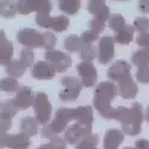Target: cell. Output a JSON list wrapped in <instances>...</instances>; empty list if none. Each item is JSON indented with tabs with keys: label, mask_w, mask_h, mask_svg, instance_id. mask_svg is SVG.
<instances>
[{
	"label": "cell",
	"mask_w": 149,
	"mask_h": 149,
	"mask_svg": "<svg viewBox=\"0 0 149 149\" xmlns=\"http://www.w3.org/2000/svg\"><path fill=\"white\" fill-rule=\"evenodd\" d=\"M19 57H20V61L23 62L24 66L25 67H31L32 63H33V60H35V54L32 52V49L24 48V49L20 50Z\"/></svg>",
	"instance_id": "cell-34"
},
{
	"label": "cell",
	"mask_w": 149,
	"mask_h": 149,
	"mask_svg": "<svg viewBox=\"0 0 149 149\" xmlns=\"http://www.w3.org/2000/svg\"><path fill=\"white\" fill-rule=\"evenodd\" d=\"M115 38L111 36H103L98 44V62L106 65L115 56Z\"/></svg>",
	"instance_id": "cell-13"
},
{
	"label": "cell",
	"mask_w": 149,
	"mask_h": 149,
	"mask_svg": "<svg viewBox=\"0 0 149 149\" xmlns=\"http://www.w3.org/2000/svg\"><path fill=\"white\" fill-rule=\"evenodd\" d=\"M140 33H146L149 31V18L147 17H136L134 19V25H132Z\"/></svg>",
	"instance_id": "cell-35"
},
{
	"label": "cell",
	"mask_w": 149,
	"mask_h": 149,
	"mask_svg": "<svg viewBox=\"0 0 149 149\" xmlns=\"http://www.w3.org/2000/svg\"><path fill=\"white\" fill-rule=\"evenodd\" d=\"M87 24H88L90 30L97 31V32H99V33L103 32V30L105 29V23H102V22H99V20H97V19H94V18L90 19Z\"/></svg>",
	"instance_id": "cell-40"
},
{
	"label": "cell",
	"mask_w": 149,
	"mask_h": 149,
	"mask_svg": "<svg viewBox=\"0 0 149 149\" xmlns=\"http://www.w3.org/2000/svg\"><path fill=\"white\" fill-rule=\"evenodd\" d=\"M13 56V44L5 36V31H0V63L1 66H7L12 61Z\"/></svg>",
	"instance_id": "cell-20"
},
{
	"label": "cell",
	"mask_w": 149,
	"mask_h": 149,
	"mask_svg": "<svg viewBox=\"0 0 149 149\" xmlns=\"http://www.w3.org/2000/svg\"><path fill=\"white\" fill-rule=\"evenodd\" d=\"M87 11L93 16L94 19L105 24L111 16L109 6L103 0H90L87 3Z\"/></svg>",
	"instance_id": "cell-15"
},
{
	"label": "cell",
	"mask_w": 149,
	"mask_h": 149,
	"mask_svg": "<svg viewBox=\"0 0 149 149\" xmlns=\"http://www.w3.org/2000/svg\"><path fill=\"white\" fill-rule=\"evenodd\" d=\"M131 66L125 60H118L111 66L107 70V77L111 81H116L117 84L128 75H130Z\"/></svg>",
	"instance_id": "cell-17"
},
{
	"label": "cell",
	"mask_w": 149,
	"mask_h": 149,
	"mask_svg": "<svg viewBox=\"0 0 149 149\" xmlns=\"http://www.w3.org/2000/svg\"><path fill=\"white\" fill-rule=\"evenodd\" d=\"M124 149H135V148H132V147H125Z\"/></svg>",
	"instance_id": "cell-47"
},
{
	"label": "cell",
	"mask_w": 149,
	"mask_h": 149,
	"mask_svg": "<svg viewBox=\"0 0 149 149\" xmlns=\"http://www.w3.org/2000/svg\"><path fill=\"white\" fill-rule=\"evenodd\" d=\"M124 141V132L116 129L111 128L109 129L104 135V149H118L119 144Z\"/></svg>",
	"instance_id": "cell-21"
},
{
	"label": "cell",
	"mask_w": 149,
	"mask_h": 149,
	"mask_svg": "<svg viewBox=\"0 0 149 149\" xmlns=\"http://www.w3.org/2000/svg\"><path fill=\"white\" fill-rule=\"evenodd\" d=\"M77 72L84 87H93L98 80V72L94 65L90 61H82L77 66Z\"/></svg>",
	"instance_id": "cell-12"
},
{
	"label": "cell",
	"mask_w": 149,
	"mask_h": 149,
	"mask_svg": "<svg viewBox=\"0 0 149 149\" xmlns=\"http://www.w3.org/2000/svg\"><path fill=\"white\" fill-rule=\"evenodd\" d=\"M35 97L33 90L29 86H19L18 91L16 92L15 97V103L19 110H26L35 103Z\"/></svg>",
	"instance_id": "cell-16"
},
{
	"label": "cell",
	"mask_w": 149,
	"mask_h": 149,
	"mask_svg": "<svg viewBox=\"0 0 149 149\" xmlns=\"http://www.w3.org/2000/svg\"><path fill=\"white\" fill-rule=\"evenodd\" d=\"M17 11H18L17 3H12V1L0 3V15H1L3 18H13Z\"/></svg>",
	"instance_id": "cell-30"
},
{
	"label": "cell",
	"mask_w": 149,
	"mask_h": 149,
	"mask_svg": "<svg viewBox=\"0 0 149 149\" xmlns=\"http://www.w3.org/2000/svg\"><path fill=\"white\" fill-rule=\"evenodd\" d=\"M48 146L50 149H67V142L65 141V139H61L58 136L53 139L48 143Z\"/></svg>",
	"instance_id": "cell-39"
},
{
	"label": "cell",
	"mask_w": 149,
	"mask_h": 149,
	"mask_svg": "<svg viewBox=\"0 0 149 149\" xmlns=\"http://www.w3.org/2000/svg\"><path fill=\"white\" fill-rule=\"evenodd\" d=\"M57 6L60 8V11H62L65 15H77L80 7H81V3L80 0H60L57 3Z\"/></svg>",
	"instance_id": "cell-23"
},
{
	"label": "cell",
	"mask_w": 149,
	"mask_h": 149,
	"mask_svg": "<svg viewBox=\"0 0 149 149\" xmlns=\"http://www.w3.org/2000/svg\"><path fill=\"white\" fill-rule=\"evenodd\" d=\"M134 32H135V28L131 25H127L122 31L117 32L115 35V42L120 44V45H128L129 43H131L134 41Z\"/></svg>",
	"instance_id": "cell-24"
},
{
	"label": "cell",
	"mask_w": 149,
	"mask_h": 149,
	"mask_svg": "<svg viewBox=\"0 0 149 149\" xmlns=\"http://www.w3.org/2000/svg\"><path fill=\"white\" fill-rule=\"evenodd\" d=\"M36 24L41 28L50 29L55 32H63L69 25V19L67 16L50 17L49 15H36Z\"/></svg>",
	"instance_id": "cell-6"
},
{
	"label": "cell",
	"mask_w": 149,
	"mask_h": 149,
	"mask_svg": "<svg viewBox=\"0 0 149 149\" xmlns=\"http://www.w3.org/2000/svg\"><path fill=\"white\" fill-rule=\"evenodd\" d=\"M135 149H149V141L148 140H144V139H141V140H137L135 142Z\"/></svg>",
	"instance_id": "cell-43"
},
{
	"label": "cell",
	"mask_w": 149,
	"mask_h": 149,
	"mask_svg": "<svg viewBox=\"0 0 149 149\" xmlns=\"http://www.w3.org/2000/svg\"><path fill=\"white\" fill-rule=\"evenodd\" d=\"M0 146L1 148H10V149H28L31 146V141L29 136L24 132H18L13 135L1 134L0 136Z\"/></svg>",
	"instance_id": "cell-10"
},
{
	"label": "cell",
	"mask_w": 149,
	"mask_h": 149,
	"mask_svg": "<svg viewBox=\"0 0 149 149\" xmlns=\"http://www.w3.org/2000/svg\"><path fill=\"white\" fill-rule=\"evenodd\" d=\"M17 8L20 15H30L31 12H36L37 15H50L53 4L48 0H19Z\"/></svg>",
	"instance_id": "cell-5"
},
{
	"label": "cell",
	"mask_w": 149,
	"mask_h": 149,
	"mask_svg": "<svg viewBox=\"0 0 149 149\" xmlns=\"http://www.w3.org/2000/svg\"><path fill=\"white\" fill-rule=\"evenodd\" d=\"M119 94L118 86L112 81H104L99 84L94 90L93 106L105 119H115L116 107L111 105V102Z\"/></svg>",
	"instance_id": "cell-1"
},
{
	"label": "cell",
	"mask_w": 149,
	"mask_h": 149,
	"mask_svg": "<svg viewBox=\"0 0 149 149\" xmlns=\"http://www.w3.org/2000/svg\"><path fill=\"white\" fill-rule=\"evenodd\" d=\"M118 92L119 95L124 99H134L137 95L139 92V86L136 81L132 79L131 74L125 78H123L118 82Z\"/></svg>",
	"instance_id": "cell-18"
},
{
	"label": "cell",
	"mask_w": 149,
	"mask_h": 149,
	"mask_svg": "<svg viewBox=\"0 0 149 149\" xmlns=\"http://www.w3.org/2000/svg\"><path fill=\"white\" fill-rule=\"evenodd\" d=\"M44 58L45 61L50 62L56 69V72H60V73L66 72L72 66V57L68 54L56 50V49L47 50L44 54Z\"/></svg>",
	"instance_id": "cell-11"
},
{
	"label": "cell",
	"mask_w": 149,
	"mask_h": 149,
	"mask_svg": "<svg viewBox=\"0 0 149 149\" xmlns=\"http://www.w3.org/2000/svg\"><path fill=\"white\" fill-rule=\"evenodd\" d=\"M57 42L56 36L50 32V31H47L43 33V48L47 49V50H50V49H54L55 44Z\"/></svg>",
	"instance_id": "cell-36"
},
{
	"label": "cell",
	"mask_w": 149,
	"mask_h": 149,
	"mask_svg": "<svg viewBox=\"0 0 149 149\" xmlns=\"http://www.w3.org/2000/svg\"><path fill=\"white\" fill-rule=\"evenodd\" d=\"M73 120V109L68 107H58L53 122L49 124V128L53 131L55 136H58L62 131H66V129L69 127V122Z\"/></svg>",
	"instance_id": "cell-7"
},
{
	"label": "cell",
	"mask_w": 149,
	"mask_h": 149,
	"mask_svg": "<svg viewBox=\"0 0 149 149\" xmlns=\"http://www.w3.org/2000/svg\"><path fill=\"white\" fill-rule=\"evenodd\" d=\"M98 143H99L98 135L91 134L84 141H81L79 144H77L75 149H98Z\"/></svg>",
	"instance_id": "cell-33"
},
{
	"label": "cell",
	"mask_w": 149,
	"mask_h": 149,
	"mask_svg": "<svg viewBox=\"0 0 149 149\" xmlns=\"http://www.w3.org/2000/svg\"><path fill=\"white\" fill-rule=\"evenodd\" d=\"M11 125H12V118L6 117V116H0V129H1V134L7 132Z\"/></svg>",
	"instance_id": "cell-41"
},
{
	"label": "cell",
	"mask_w": 149,
	"mask_h": 149,
	"mask_svg": "<svg viewBox=\"0 0 149 149\" xmlns=\"http://www.w3.org/2000/svg\"><path fill=\"white\" fill-rule=\"evenodd\" d=\"M33 111H35V118L37 119L38 124L45 125L50 120V116L53 112L52 104L49 102V98L44 92L36 93L35 103H33Z\"/></svg>",
	"instance_id": "cell-4"
},
{
	"label": "cell",
	"mask_w": 149,
	"mask_h": 149,
	"mask_svg": "<svg viewBox=\"0 0 149 149\" xmlns=\"http://www.w3.org/2000/svg\"><path fill=\"white\" fill-rule=\"evenodd\" d=\"M91 134H93L92 128L81 125V124H79V123H74L66 129L63 139L67 142V144L77 146L81 141H84L87 136H90Z\"/></svg>",
	"instance_id": "cell-9"
},
{
	"label": "cell",
	"mask_w": 149,
	"mask_h": 149,
	"mask_svg": "<svg viewBox=\"0 0 149 149\" xmlns=\"http://www.w3.org/2000/svg\"><path fill=\"white\" fill-rule=\"evenodd\" d=\"M19 130L20 132H24L25 135L30 136H35L38 132V122L35 117L31 116H25L23 117L19 122Z\"/></svg>",
	"instance_id": "cell-22"
},
{
	"label": "cell",
	"mask_w": 149,
	"mask_h": 149,
	"mask_svg": "<svg viewBox=\"0 0 149 149\" xmlns=\"http://www.w3.org/2000/svg\"><path fill=\"white\" fill-rule=\"evenodd\" d=\"M62 90L58 93L61 102H75L84 87L81 80L77 77H63L61 79Z\"/></svg>",
	"instance_id": "cell-3"
},
{
	"label": "cell",
	"mask_w": 149,
	"mask_h": 149,
	"mask_svg": "<svg viewBox=\"0 0 149 149\" xmlns=\"http://www.w3.org/2000/svg\"><path fill=\"white\" fill-rule=\"evenodd\" d=\"M18 42L26 48H43V33L32 28H23L17 32Z\"/></svg>",
	"instance_id": "cell-8"
},
{
	"label": "cell",
	"mask_w": 149,
	"mask_h": 149,
	"mask_svg": "<svg viewBox=\"0 0 149 149\" xmlns=\"http://www.w3.org/2000/svg\"><path fill=\"white\" fill-rule=\"evenodd\" d=\"M80 57L84 61H92L95 57H98V48L94 47L93 44H82L81 52H80Z\"/></svg>",
	"instance_id": "cell-32"
},
{
	"label": "cell",
	"mask_w": 149,
	"mask_h": 149,
	"mask_svg": "<svg viewBox=\"0 0 149 149\" xmlns=\"http://www.w3.org/2000/svg\"><path fill=\"white\" fill-rule=\"evenodd\" d=\"M26 67L23 65V62L20 60H12L10 63L6 66V73L11 78H22L25 73Z\"/></svg>",
	"instance_id": "cell-25"
},
{
	"label": "cell",
	"mask_w": 149,
	"mask_h": 149,
	"mask_svg": "<svg viewBox=\"0 0 149 149\" xmlns=\"http://www.w3.org/2000/svg\"><path fill=\"white\" fill-rule=\"evenodd\" d=\"M0 109H1L0 116H6L10 118L15 117L19 111V109L17 107V105L15 103V99H6V100H4L1 103V105H0Z\"/></svg>",
	"instance_id": "cell-29"
},
{
	"label": "cell",
	"mask_w": 149,
	"mask_h": 149,
	"mask_svg": "<svg viewBox=\"0 0 149 149\" xmlns=\"http://www.w3.org/2000/svg\"><path fill=\"white\" fill-rule=\"evenodd\" d=\"M56 74V69L48 61H38L32 66L31 77L37 80H52Z\"/></svg>",
	"instance_id": "cell-14"
},
{
	"label": "cell",
	"mask_w": 149,
	"mask_h": 149,
	"mask_svg": "<svg viewBox=\"0 0 149 149\" xmlns=\"http://www.w3.org/2000/svg\"><path fill=\"white\" fill-rule=\"evenodd\" d=\"M63 45L65 49L69 53H80L82 48V41L77 35H69L65 38Z\"/></svg>",
	"instance_id": "cell-27"
},
{
	"label": "cell",
	"mask_w": 149,
	"mask_h": 149,
	"mask_svg": "<svg viewBox=\"0 0 149 149\" xmlns=\"http://www.w3.org/2000/svg\"><path fill=\"white\" fill-rule=\"evenodd\" d=\"M131 62L139 68L149 66V49L141 48L139 50L134 52V54L131 55Z\"/></svg>",
	"instance_id": "cell-26"
},
{
	"label": "cell",
	"mask_w": 149,
	"mask_h": 149,
	"mask_svg": "<svg viewBox=\"0 0 149 149\" xmlns=\"http://www.w3.org/2000/svg\"><path fill=\"white\" fill-rule=\"evenodd\" d=\"M139 10L142 13H149V0H141L139 3Z\"/></svg>",
	"instance_id": "cell-44"
},
{
	"label": "cell",
	"mask_w": 149,
	"mask_h": 149,
	"mask_svg": "<svg viewBox=\"0 0 149 149\" xmlns=\"http://www.w3.org/2000/svg\"><path fill=\"white\" fill-rule=\"evenodd\" d=\"M136 80L141 84H149V66L140 67L136 72Z\"/></svg>",
	"instance_id": "cell-38"
},
{
	"label": "cell",
	"mask_w": 149,
	"mask_h": 149,
	"mask_svg": "<svg viewBox=\"0 0 149 149\" xmlns=\"http://www.w3.org/2000/svg\"><path fill=\"white\" fill-rule=\"evenodd\" d=\"M73 120L81 125L92 128L93 124V110L90 105H82L73 109Z\"/></svg>",
	"instance_id": "cell-19"
},
{
	"label": "cell",
	"mask_w": 149,
	"mask_h": 149,
	"mask_svg": "<svg viewBox=\"0 0 149 149\" xmlns=\"http://www.w3.org/2000/svg\"><path fill=\"white\" fill-rule=\"evenodd\" d=\"M36 149H50V148H49L48 144H42V146H40L38 148H36Z\"/></svg>",
	"instance_id": "cell-46"
},
{
	"label": "cell",
	"mask_w": 149,
	"mask_h": 149,
	"mask_svg": "<svg viewBox=\"0 0 149 149\" xmlns=\"http://www.w3.org/2000/svg\"><path fill=\"white\" fill-rule=\"evenodd\" d=\"M107 25L111 30L117 33L127 26V20L119 13H111V16L107 20Z\"/></svg>",
	"instance_id": "cell-28"
},
{
	"label": "cell",
	"mask_w": 149,
	"mask_h": 149,
	"mask_svg": "<svg viewBox=\"0 0 149 149\" xmlns=\"http://www.w3.org/2000/svg\"><path fill=\"white\" fill-rule=\"evenodd\" d=\"M136 43H137L141 48H147L149 49V31L146 33H140L136 38Z\"/></svg>",
	"instance_id": "cell-42"
},
{
	"label": "cell",
	"mask_w": 149,
	"mask_h": 149,
	"mask_svg": "<svg viewBox=\"0 0 149 149\" xmlns=\"http://www.w3.org/2000/svg\"><path fill=\"white\" fill-rule=\"evenodd\" d=\"M19 88V85H18V81L15 79V78H3L0 80V90L6 92V93H13V92H17Z\"/></svg>",
	"instance_id": "cell-31"
},
{
	"label": "cell",
	"mask_w": 149,
	"mask_h": 149,
	"mask_svg": "<svg viewBox=\"0 0 149 149\" xmlns=\"http://www.w3.org/2000/svg\"><path fill=\"white\" fill-rule=\"evenodd\" d=\"M80 38L82 41V44H93V42H95L99 38V32L88 29L82 32Z\"/></svg>",
	"instance_id": "cell-37"
},
{
	"label": "cell",
	"mask_w": 149,
	"mask_h": 149,
	"mask_svg": "<svg viewBox=\"0 0 149 149\" xmlns=\"http://www.w3.org/2000/svg\"><path fill=\"white\" fill-rule=\"evenodd\" d=\"M144 119H146V122H147V123H149V105H148V106H147V109H146Z\"/></svg>",
	"instance_id": "cell-45"
},
{
	"label": "cell",
	"mask_w": 149,
	"mask_h": 149,
	"mask_svg": "<svg viewBox=\"0 0 149 149\" xmlns=\"http://www.w3.org/2000/svg\"><path fill=\"white\" fill-rule=\"evenodd\" d=\"M115 119L120 122L122 131L124 135L136 136L141 132V125L144 120L143 106L140 103H132V105L128 109L125 106L116 107Z\"/></svg>",
	"instance_id": "cell-2"
}]
</instances>
